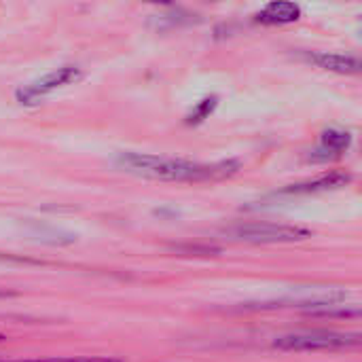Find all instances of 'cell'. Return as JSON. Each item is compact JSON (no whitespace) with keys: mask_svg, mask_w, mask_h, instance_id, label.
<instances>
[{"mask_svg":"<svg viewBox=\"0 0 362 362\" xmlns=\"http://www.w3.org/2000/svg\"><path fill=\"white\" fill-rule=\"evenodd\" d=\"M361 344L358 333L337 331H303L288 333L274 341V348L284 352H318V350H348Z\"/></svg>","mask_w":362,"mask_h":362,"instance_id":"obj_2","label":"cell"},{"mask_svg":"<svg viewBox=\"0 0 362 362\" xmlns=\"http://www.w3.org/2000/svg\"><path fill=\"white\" fill-rule=\"evenodd\" d=\"M81 76H83V72H81L78 66H72V64L59 66V68L51 70L49 74L36 78L34 83H30V85H25V87H19V89L15 91V98H17V102L23 104V106H34V104H38L40 100H45L49 93H53V91L66 87V85L76 83Z\"/></svg>","mask_w":362,"mask_h":362,"instance_id":"obj_4","label":"cell"},{"mask_svg":"<svg viewBox=\"0 0 362 362\" xmlns=\"http://www.w3.org/2000/svg\"><path fill=\"white\" fill-rule=\"evenodd\" d=\"M115 163L134 176H144L153 180L170 182H208L229 178L240 170V161H214L202 163L180 157H159L148 153H119Z\"/></svg>","mask_w":362,"mask_h":362,"instance_id":"obj_1","label":"cell"},{"mask_svg":"<svg viewBox=\"0 0 362 362\" xmlns=\"http://www.w3.org/2000/svg\"><path fill=\"white\" fill-rule=\"evenodd\" d=\"M352 146V134L346 129H327L322 132L320 138V148L316 153H325L320 159H329V157H339L344 155L348 148Z\"/></svg>","mask_w":362,"mask_h":362,"instance_id":"obj_8","label":"cell"},{"mask_svg":"<svg viewBox=\"0 0 362 362\" xmlns=\"http://www.w3.org/2000/svg\"><path fill=\"white\" fill-rule=\"evenodd\" d=\"M0 341H4V335L2 333H0Z\"/></svg>","mask_w":362,"mask_h":362,"instance_id":"obj_11","label":"cell"},{"mask_svg":"<svg viewBox=\"0 0 362 362\" xmlns=\"http://www.w3.org/2000/svg\"><path fill=\"white\" fill-rule=\"evenodd\" d=\"M216 106H218V98H216V95H208V98L199 100V102L193 106V110L187 115V123H189V125H199V123H204V121L214 112Z\"/></svg>","mask_w":362,"mask_h":362,"instance_id":"obj_9","label":"cell"},{"mask_svg":"<svg viewBox=\"0 0 362 362\" xmlns=\"http://www.w3.org/2000/svg\"><path fill=\"white\" fill-rule=\"evenodd\" d=\"M0 362H123L115 356H55V358H30V361H0Z\"/></svg>","mask_w":362,"mask_h":362,"instance_id":"obj_10","label":"cell"},{"mask_svg":"<svg viewBox=\"0 0 362 362\" xmlns=\"http://www.w3.org/2000/svg\"><path fill=\"white\" fill-rule=\"evenodd\" d=\"M229 235L248 244H291L312 238V231L299 225L278 223H244L229 229Z\"/></svg>","mask_w":362,"mask_h":362,"instance_id":"obj_3","label":"cell"},{"mask_svg":"<svg viewBox=\"0 0 362 362\" xmlns=\"http://www.w3.org/2000/svg\"><path fill=\"white\" fill-rule=\"evenodd\" d=\"M301 17V6L295 2H269L265 4L255 19L265 25H282V23H293Z\"/></svg>","mask_w":362,"mask_h":362,"instance_id":"obj_7","label":"cell"},{"mask_svg":"<svg viewBox=\"0 0 362 362\" xmlns=\"http://www.w3.org/2000/svg\"><path fill=\"white\" fill-rule=\"evenodd\" d=\"M301 57L322 70L339 72V74H358L361 72V59L354 55L344 53H327V51H303Z\"/></svg>","mask_w":362,"mask_h":362,"instance_id":"obj_5","label":"cell"},{"mask_svg":"<svg viewBox=\"0 0 362 362\" xmlns=\"http://www.w3.org/2000/svg\"><path fill=\"white\" fill-rule=\"evenodd\" d=\"M352 180L350 174L346 172H331V174H322L316 180H308V182H297V185H288L280 191H276V195H310V193H322V191H333V189H341Z\"/></svg>","mask_w":362,"mask_h":362,"instance_id":"obj_6","label":"cell"}]
</instances>
